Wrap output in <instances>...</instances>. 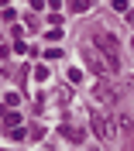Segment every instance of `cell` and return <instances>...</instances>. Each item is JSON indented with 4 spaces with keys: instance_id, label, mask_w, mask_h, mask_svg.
<instances>
[{
    "instance_id": "cell-11",
    "label": "cell",
    "mask_w": 134,
    "mask_h": 151,
    "mask_svg": "<svg viewBox=\"0 0 134 151\" xmlns=\"http://www.w3.org/2000/svg\"><path fill=\"white\" fill-rule=\"evenodd\" d=\"M28 137H35V141H41V137H45V127H41V124H38V127H31V131H28Z\"/></svg>"
},
{
    "instance_id": "cell-16",
    "label": "cell",
    "mask_w": 134,
    "mask_h": 151,
    "mask_svg": "<svg viewBox=\"0 0 134 151\" xmlns=\"http://www.w3.org/2000/svg\"><path fill=\"white\" fill-rule=\"evenodd\" d=\"M0 4H7V0H0Z\"/></svg>"
},
{
    "instance_id": "cell-5",
    "label": "cell",
    "mask_w": 134,
    "mask_h": 151,
    "mask_svg": "<svg viewBox=\"0 0 134 151\" xmlns=\"http://www.w3.org/2000/svg\"><path fill=\"white\" fill-rule=\"evenodd\" d=\"M62 134H66V137H69V141H72V144H79V141H83V137H86V134L79 131V127H69V124H62Z\"/></svg>"
},
{
    "instance_id": "cell-10",
    "label": "cell",
    "mask_w": 134,
    "mask_h": 151,
    "mask_svg": "<svg viewBox=\"0 0 134 151\" xmlns=\"http://www.w3.org/2000/svg\"><path fill=\"white\" fill-rule=\"evenodd\" d=\"M35 79L45 83V79H48V65H35Z\"/></svg>"
},
{
    "instance_id": "cell-13",
    "label": "cell",
    "mask_w": 134,
    "mask_h": 151,
    "mask_svg": "<svg viewBox=\"0 0 134 151\" xmlns=\"http://www.w3.org/2000/svg\"><path fill=\"white\" fill-rule=\"evenodd\" d=\"M4 103H7V106H17L21 96H17V93H7V96H4Z\"/></svg>"
},
{
    "instance_id": "cell-2",
    "label": "cell",
    "mask_w": 134,
    "mask_h": 151,
    "mask_svg": "<svg viewBox=\"0 0 134 151\" xmlns=\"http://www.w3.org/2000/svg\"><path fill=\"white\" fill-rule=\"evenodd\" d=\"M83 62H86V65L93 69L96 76H107V72H110V62H107V58H103V52H100V48H93V45H86V48H83Z\"/></svg>"
},
{
    "instance_id": "cell-15",
    "label": "cell",
    "mask_w": 134,
    "mask_h": 151,
    "mask_svg": "<svg viewBox=\"0 0 134 151\" xmlns=\"http://www.w3.org/2000/svg\"><path fill=\"white\" fill-rule=\"evenodd\" d=\"M45 4H48L52 10H58V7H62V0H45Z\"/></svg>"
},
{
    "instance_id": "cell-4",
    "label": "cell",
    "mask_w": 134,
    "mask_h": 151,
    "mask_svg": "<svg viewBox=\"0 0 134 151\" xmlns=\"http://www.w3.org/2000/svg\"><path fill=\"white\" fill-rule=\"evenodd\" d=\"M93 96H96V100H100L103 106H117V93H114V86L107 83V79L93 83Z\"/></svg>"
},
{
    "instance_id": "cell-12",
    "label": "cell",
    "mask_w": 134,
    "mask_h": 151,
    "mask_svg": "<svg viewBox=\"0 0 134 151\" xmlns=\"http://www.w3.org/2000/svg\"><path fill=\"white\" fill-rule=\"evenodd\" d=\"M69 83H83V69H69Z\"/></svg>"
},
{
    "instance_id": "cell-8",
    "label": "cell",
    "mask_w": 134,
    "mask_h": 151,
    "mask_svg": "<svg viewBox=\"0 0 134 151\" xmlns=\"http://www.w3.org/2000/svg\"><path fill=\"white\" fill-rule=\"evenodd\" d=\"M120 131H124V134H134V120L124 117V113H120Z\"/></svg>"
},
{
    "instance_id": "cell-7",
    "label": "cell",
    "mask_w": 134,
    "mask_h": 151,
    "mask_svg": "<svg viewBox=\"0 0 134 151\" xmlns=\"http://www.w3.org/2000/svg\"><path fill=\"white\" fill-rule=\"evenodd\" d=\"M69 7L76 10V14H86V10H89V0H69Z\"/></svg>"
},
{
    "instance_id": "cell-1",
    "label": "cell",
    "mask_w": 134,
    "mask_h": 151,
    "mask_svg": "<svg viewBox=\"0 0 134 151\" xmlns=\"http://www.w3.org/2000/svg\"><path fill=\"white\" fill-rule=\"evenodd\" d=\"M93 48H100L103 52V58L110 62V72H117V52H120V41H117L110 31H103V28H93Z\"/></svg>"
},
{
    "instance_id": "cell-3",
    "label": "cell",
    "mask_w": 134,
    "mask_h": 151,
    "mask_svg": "<svg viewBox=\"0 0 134 151\" xmlns=\"http://www.w3.org/2000/svg\"><path fill=\"white\" fill-rule=\"evenodd\" d=\"M89 127H93V134H96V137H114V124L107 120L100 110H93V113H89Z\"/></svg>"
},
{
    "instance_id": "cell-14",
    "label": "cell",
    "mask_w": 134,
    "mask_h": 151,
    "mask_svg": "<svg viewBox=\"0 0 134 151\" xmlns=\"http://www.w3.org/2000/svg\"><path fill=\"white\" fill-rule=\"evenodd\" d=\"M45 58H62V48H55V45H52V48L45 52Z\"/></svg>"
},
{
    "instance_id": "cell-6",
    "label": "cell",
    "mask_w": 134,
    "mask_h": 151,
    "mask_svg": "<svg viewBox=\"0 0 134 151\" xmlns=\"http://www.w3.org/2000/svg\"><path fill=\"white\" fill-rule=\"evenodd\" d=\"M4 127H7V131H14V127H21V113H17V110H10L7 117H4Z\"/></svg>"
},
{
    "instance_id": "cell-9",
    "label": "cell",
    "mask_w": 134,
    "mask_h": 151,
    "mask_svg": "<svg viewBox=\"0 0 134 151\" xmlns=\"http://www.w3.org/2000/svg\"><path fill=\"white\" fill-rule=\"evenodd\" d=\"M7 134H10V141H24V137H28L24 127H14V131H7Z\"/></svg>"
}]
</instances>
